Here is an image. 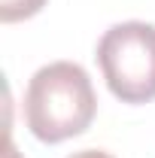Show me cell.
<instances>
[{
  "mask_svg": "<svg viewBox=\"0 0 155 158\" xmlns=\"http://www.w3.org/2000/svg\"><path fill=\"white\" fill-rule=\"evenodd\" d=\"M70 158H113V155L103 149H82V152H73Z\"/></svg>",
  "mask_w": 155,
  "mask_h": 158,
  "instance_id": "4",
  "label": "cell"
},
{
  "mask_svg": "<svg viewBox=\"0 0 155 158\" xmlns=\"http://www.w3.org/2000/svg\"><path fill=\"white\" fill-rule=\"evenodd\" d=\"M97 113L94 85L73 61L40 67L24 91V122L40 143H64L88 131Z\"/></svg>",
  "mask_w": 155,
  "mask_h": 158,
  "instance_id": "1",
  "label": "cell"
},
{
  "mask_svg": "<svg viewBox=\"0 0 155 158\" xmlns=\"http://www.w3.org/2000/svg\"><path fill=\"white\" fill-rule=\"evenodd\" d=\"M6 158H21L19 152H15V146H12V140H6Z\"/></svg>",
  "mask_w": 155,
  "mask_h": 158,
  "instance_id": "5",
  "label": "cell"
},
{
  "mask_svg": "<svg viewBox=\"0 0 155 158\" xmlns=\"http://www.w3.org/2000/svg\"><path fill=\"white\" fill-rule=\"evenodd\" d=\"M43 6H46V0H0V21L12 24V21L34 19Z\"/></svg>",
  "mask_w": 155,
  "mask_h": 158,
  "instance_id": "3",
  "label": "cell"
},
{
  "mask_svg": "<svg viewBox=\"0 0 155 158\" xmlns=\"http://www.w3.org/2000/svg\"><path fill=\"white\" fill-rule=\"evenodd\" d=\"M97 64L107 88L122 103L155 100V24L122 21L97 43Z\"/></svg>",
  "mask_w": 155,
  "mask_h": 158,
  "instance_id": "2",
  "label": "cell"
}]
</instances>
